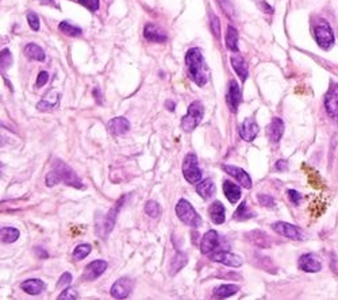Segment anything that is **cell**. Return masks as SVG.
Listing matches in <instances>:
<instances>
[{"mask_svg":"<svg viewBox=\"0 0 338 300\" xmlns=\"http://www.w3.org/2000/svg\"><path fill=\"white\" fill-rule=\"evenodd\" d=\"M186 64L188 68V75L191 80L195 83L198 87H203L207 83V68L204 64V58L200 52V49L192 48L190 49L186 54Z\"/></svg>","mask_w":338,"mask_h":300,"instance_id":"6da1fadb","label":"cell"},{"mask_svg":"<svg viewBox=\"0 0 338 300\" xmlns=\"http://www.w3.org/2000/svg\"><path fill=\"white\" fill-rule=\"evenodd\" d=\"M176 215L179 216V219L183 222L184 224H187L192 228L200 227L202 224V218L198 212L195 211V208L192 207L191 204L188 203L186 199H180L179 203L176 204Z\"/></svg>","mask_w":338,"mask_h":300,"instance_id":"7a4b0ae2","label":"cell"},{"mask_svg":"<svg viewBox=\"0 0 338 300\" xmlns=\"http://www.w3.org/2000/svg\"><path fill=\"white\" fill-rule=\"evenodd\" d=\"M204 115V107L200 102H192L188 107L187 114L181 118V127L184 131H194L198 126L200 124Z\"/></svg>","mask_w":338,"mask_h":300,"instance_id":"3957f363","label":"cell"},{"mask_svg":"<svg viewBox=\"0 0 338 300\" xmlns=\"http://www.w3.org/2000/svg\"><path fill=\"white\" fill-rule=\"evenodd\" d=\"M125 200H126V197L124 196L107 212V215L103 216V219L96 220V232H98V236L102 237V238H106L111 232V230L114 228V224H115L118 212L120 210V206L124 204Z\"/></svg>","mask_w":338,"mask_h":300,"instance_id":"277c9868","label":"cell"},{"mask_svg":"<svg viewBox=\"0 0 338 300\" xmlns=\"http://www.w3.org/2000/svg\"><path fill=\"white\" fill-rule=\"evenodd\" d=\"M314 37L317 44L323 49L329 50L334 45V34L331 30L330 24L325 19H319V22L314 26Z\"/></svg>","mask_w":338,"mask_h":300,"instance_id":"5b68a950","label":"cell"},{"mask_svg":"<svg viewBox=\"0 0 338 300\" xmlns=\"http://www.w3.org/2000/svg\"><path fill=\"white\" fill-rule=\"evenodd\" d=\"M183 175L184 179L191 183V184H196L200 183L202 179V171L199 168V161L196 157L195 153H190L186 156L183 162Z\"/></svg>","mask_w":338,"mask_h":300,"instance_id":"8992f818","label":"cell"},{"mask_svg":"<svg viewBox=\"0 0 338 300\" xmlns=\"http://www.w3.org/2000/svg\"><path fill=\"white\" fill-rule=\"evenodd\" d=\"M53 171H56L58 173V176L61 177V181L65 183L69 187H75V188H84L83 183L80 180L75 171L64 164L63 161H56V164H53Z\"/></svg>","mask_w":338,"mask_h":300,"instance_id":"52a82bcc","label":"cell"},{"mask_svg":"<svg viewBox=\"0 0 338 300\" xmlns=\"http://www.w3.org/2000/svg\"><path fill=\"white\" fill-rule=\"evenodd\" d=\"M211 261L219 262V264L227 265V266H233V268H239L242 265V258L234 253L226 252V250H215V252L208 254Z\"/></svg>","mask_w":338,"mask_h":300,"instance_id":"ba28073f","label":"cell"},{"mask_svg":"<svg viewBox=\"0 0 338 300\" xmlns=\"http://www.w3.org/2000/svg\"><path fill=\"white\" fill-rule=\"evenodd\" d=\"M298 265L299 269H302L303 272L309 273H317L322 269L321 258H319L315 253H307V254L300 256Z\"/></svg>","mask_w":338,"mask_h":300,"instance_id":"9c48e42d","label":"cell"},{"mask_svg":"<svg viewBox=\"0 0 338 300\" xmlns=\"http://www.w3.org/2000/svg\"><path fill=\"white\" fill-rule=\"evenodd\" d=\"M272 228H273L278 234H280V236L283 237H287V238H290V240H303V232L300 231V228L294 226V224L287 223V222H276V223L272 224Z\"/></svg>","mask_w":338,"mask_h":300,"instance_id":"30bf717a","label":"cell"},{"mask_svg":"<svg viewBox=\"0 0 338 300\" xmlns=\"http://www.w3.org/2000/svg\"><path fill=\"white\" fill-rule=\"evenodd\" d=\"M325 108L327 115L338 122V84H333L325 96Z\"/></svg>","mask_w":338,"mask_h":300,"instance_id":"8fae6325","label":"cell"},{"mask_svg":"<svg viewBox=\"0 0 338 300\" xmlns=\"http://www.w3.org/2000/svg\"><path fill=\"white\" fill-rule=\"evenodd\" d=\"M133 287L134 284L129 277H122L119 280H116V283H114L111 287V296L115 299H125L132 293Z\"/></svg>","mask_w":338,"mask_h":300,"instance_id":"7c38bea8","label":"cell"},{"mask_svg":"<svg viewBox=\"0 0 338 300\" xmlns=\"http://www.w3.org/2000/svg\"><path fill=\"white\" fill-rule=\"evenodd\" d=\"M259 124L256 123V120L252 119V118H247L239 127V136L247 142H253L256 140V137L259 136Z\"/></svg>","mask_w":338,"mask_h":300,"instance_id":"4fadbf2b","label":"cell"},{"mask_svg":"<svg viewBox=\"0 0 338 300\" xmlns=\"http://www.w3.org/2000/svg\"><path fill=\"white\" fill-rule=\"evenodd\" d=\"M222 169L227 175H230L234 179L238 180V183L242 185L243 188L251 189L252 188V179L251 176L248 175L242 168H238V166H234V165H222Z\"/></svg>","mask_w":338,"mask_h":300,"instance_id":"5bb4252c","label":"cell"},{"mask_svg":"<svg viewBox=\"0 0 338 300\" xmlns=\"http://www.w3.org/2000/svg\"><path fill=\"white\" fill-rule=\"evenodd\" d=\"M106 269H107V261H92L91 264H88L84 269V280H95L106 272Z\"/></svg>","mask_w":338,"mask_h":300,"instance_id":"9a60e30c","label":"cell"},{"mask_svg":"<svg viewBox=\"0 0 338 300\" xmlns=\"http://www.w3.org/2000/svg\"><path fill=\"white\" fill-rule=\"evenodd\" d=\"M143 37L146 38L149 42H156V44H164L167 42L168 37L167 34L153 23H147L143 28Z\"/></svg>","mask_w":338,"mask_h":300,"instance_id":"2e32d148","label":"cell"},{"mask_svg":"<svg viewBox=\"0 0 338 300\" xmlns=\"http://www.w3.org/2000/svg\"><path fill=\"white\" fill-rule=\"evenodd\" d=\"M219 244V236L218 232L215 230H210L207 231L202 238L200 242V250L203 254H210V253L215 252V249L218 248Z\"/></svg>","mask_w":338,"mask_h":300,"instance_id":"e0dca14e","label":"cell"},{"mask_svg":"<svg viewBox=\"0 0 338 300\" xmlns=\"http://www.w3.org/2000/svg\"><path fill=\"white\" fill-rule=\"evenodd\" d=\"M242 100V93H241V88L237 84V81L231 80L229 84V92H227V104L233 112H237L239 103Z\"/></svg>","mask_w":338,"mask_h":300,"instance_id":"ac0fdd59","label":"cell"},{"mask_svg":"<svg viewBox=\"0 0 338 300\" xmlns=\"http://www.w3.org/2000/svg\"><path fill=\"white\" fill-rule=\"evenodd\" d=\"M208 214H210L211 222L214 224L225 223V219H226V210H225V206L222 204V202L215 200L214 203L211 204L210 210H208Z\"/></svg>","mask_w":338,"mask_h":300,"instance_id":"d6986e66","label":"cell"},{"mask_svg":"<svg viewBox=\"0 0 338 300\" xmlns=\"http://www.w3.org/2000/svg\"><path fill=\"white\" fill-rule=\"evenodd\" d=\"M108 130L115 136H124L130 130V122L124 116H118L108 122Z\"/></svg>","mask_w":338,"mask_h":300,"instance_id":"ffe728a7","label":"cell"},{"mask_svg":"<svg viewBox=\"0 0 338 300\" xmlns=\"http://www.w3.org/2000/svg\"><path fill=\"white\" fill-rule=\"evenodd\" d=\"M284 132V122L280 118H273L268 127V136L272 144H278Z\"/></svg>","mask_w":338,"mask_h":300,"instance_id":"44dd1931","label":"cell"},{"mask_svg":"<svg viewBox=\"0 0 338 300\" xmlns=\"http://www.w3.org/2000/svg\"><path fill=\"white\" fill-rule=\"evenodd\" d=\"M20 288L23 289L26 293H28V295L36 296V295H41V293L44 292L45 284L44 281H41L40 279H30V280L23 281L20 284Z\"/></svg>","mask_w":338,"mask_h":300,"instance_id":"7402d4cb","label":"cell"},{"mask_svg":"<svg viewBox=\"0 0 338 300\" xmlns=\"http://www.w3.org/2000/svg\"><path fill=\"white\" fill-rule=\"evenodd\" d=\"M223 193L231 204H235L241 197V188L233 181L225 180L223 181Z\"/></svg>","mask_w":338,"mask_h":300,"instance_id":"603a6c76","label":"cell"},{"mask_svg":"<svg viewBox=\"0 0 338 300\" xmlns=\"http://www.w3.org/2000/svg\"><path fill=\"white\" fill-rule=\"evenodd\" d=\"M247 238L251 241L252 244L257 245V246H260V248H269L270 238L268 237V234H265L264 231L255 230V231L248 232Z\"/></svg>","mask_w":338,"mask_h":300,"instance_id":"cb8c5ba5","label":"cell"},{"mask_svg":"<svg viewBox=\"0 0 338 300\" xmlns=\"http://www.w3.org/2000/svg\"><path fill=\"white\" fill-rule=\"evenodd\" d=\"M230 62L233 69L235 71V73H237L239 79H241V81L245 83L248 79V65L247 62H245V60H243L242 57L234 56L230 58Z\"/></svg>","mask_w":338,"mask_h":300,"instance_id":"d4e9b609","label":"cell"},{"mask_svg":"<svg viewBox=\"0 0 338 300\" xmlns=\"http://www.w3.org/2000/svg\"><path fill=\"white\" fill-rule=\"evenodd\" d=\"M196 192L199 193L204 200L212 197L215 195L214 181L211 180V179H206V180L200 181L199 184L196 185Z\"/></svg>","mask_w":338,"mask_h":300,"instance_id":"484cf974","label":"cell"},{"mask_svg":"<svg viewBox=\"0 0 338 300\" xmlns=\"http://www.w3.org/2000/svg\"><path fill=\"white\" fill-rule=\"evenodd\" d=\"M187 261H188V257L186 253H181V252H177L173 256V258L171 260V264H169V272H171V275L173 276V275H176V273L179 272V271H181V269L187 265Z\"/></svg>","mask_w":338,"mask_h":300,"instance_id":"4316f807","label":"cell"},{"mask_svg":"<svg viewBox=\"0 0 338 300\" xmlns=\"http://www.w3.org/2000/svg\"><path fill=\"white\" fill-rule=\"evenodd\" d=\"M238 291H239L238 285L222 284L214 289V296L219 297V299H226V297H230L233 296V295H235Z\"/></svg>","mask_w":338,"mask_h":300,"instance_id":"83f0119b","label":"cell"},{"mask_svg":"<svg viewBox=\"0 0 338 300\" xmlns=\"http://www.w3.org/2000/svg\"><path fill=\"white\" fill-rule=\"evenodd\" d=\"M238 38L239 36L237 28L233 27V26H229L226 34V48L229 49L230 52H238Z\"/></svg>","mask_w":338,"mask_h":300,"instance_id":"f1b7e54d","label":"cell"},{"mask_svg":"<svg viewBox=\"0 0 338 300\" xmlns=\"http://www.w3.org/2000/svg\"><path fill=\"white\" fill-rule=\"evenodd\" d=\"M24 54H26L28 58H32V60L36 61H45V58H46L44 49L36 44L26 45V48H24Z\"/></svg>","mask_w":338,"mask_h":300,"instance_id":"f546056e","label":"cell"},{"mask_svg":"<svg viewBox=\"0 0 338 300\" xmlns=\"http://www.w3.org/2000/svg\"><path fill=\"white\" fill-rule=\"evenodd\" d=\"M19 230L15 227H3L0 230V237L4 244H12L19 238Z\"/></svg>","mask_w":338,"mask_h":300,"instance_id":"4dcf8cb0","label":"cell"},{"mask_svg":"<svg viewBox=\"0 0 338 300\" xmlns=\"http://www.w3.org/2000/svg\"><path fill=\"white\" fill-rule=\"evenodd\" d=\"M58 30L68 37H79L83 34V30H81V28L75 26V24L69 23L67 20H64V22H61V23L58 24Z\"/></svg>","mask_w":338,"mask_h":300,"instance_id":"1f68e13d","label":"cell"},{"mask_svg":"<svg viewBox=\"0 0 338 300\" xmlns=\"http://www.w3.org/2000/svg\"><path fill=\"white\" fill-rule=\"evenodd\" d=\"M145 212H146V215H149L153 219H159L160 216H161V207L155 200H149L145 204Z\"/></svg>","mask_w":338,"mask_h":300,"instance_id":"d6a6232c","label":"cell"},{"mask_svg":"<svg viewBox=\"0 0 338 300\" xmlns=\"http://www.w3.org/2000/svg\"><path fill=\"white\" fill-rule=\"evenodd\" d=\"M91 250H92L91 245H88V244L79 245V246H76L75 250H73V258L77 261L84 260V258H85V257L91 253Z\"/></svg>","mask_w":338,"mask_h":300,"instance_id":"836d02e7","label":"cell"},{"mask_svg":"<svg viewBox=\"0 0 338 300\" xmlns=\"http://www.w3.org/2000/svg\"><path fill=\"white\" fill-rule=\"evenodd\" d=\"M253 218V212L249 211V208L247 207V202H242L239 204V207L237 208V211L234 212V219L237 220H245Z\"/></svg>","mask_w":338,"mask_h":300,"instance_id":"e575fe53","label":"cell"},{"mask_svg":"<svg viewBox=\"0 0 338 300\" xmlns=\"http://www.w3.org/2000/svg\"><path fill=\"white\" fill-rule=\"evenodd\" d=\"M0 65H2V69H7L12 65V56L8 49H3V50H2V56H0Z\"/></svg>","mask_w":338,"mask_h":300,"instance_id":"d590c367","label":"cell"},{"mask_svg":"<svg viewBox=\"0 0 338 300\" xmlns=\"http://www.w3.org/2000/svg\"><path fill=\"white\" fill-rule=\"evenodd\" d=\"M77 3H80L81 6L89 10L91 12H95L99 10L100 6V0H77Z\"/></svg>","mask_w":338,"mask_h":300,"instance_id":"8d00e7d4","label":"cell"},{"mask_svg":"<svg viewBox=\"0 0 338 300\" xmlns=\"http://www.w3.org/2000/svg\"><path fill=\"white\" fill-rule=\"evenodd\" d=\"M27 22L30 24V27L34 30V31H38L40 30V18L37 15L36 12H27Z\"/></svg>","mask_w":338,"mask_h":300,"instance_id":"74e56055","label":"cell"},{"mask_svg":"<svg viewBox=\"0 0 338 300\" xmlns=\"http://www.w3.org/2000/svg\"><path fill=\"white\" fill-rule=\"evenodd\" d=\"M46 185L48 187H54V185H57L58 183H61V177L58 176V173L56 172V171H52V172H49L48 175H46Z\"/></svg>","mask_w":338,"mask_h":300,"instance_id":"f35d334b","label":"cell"},{"mask_svg":"<svg viewBox=\"0 0 338 300\" xmlns=\"http://www.w3.org/2000/svg\"><path fill=\"white\" fill-rule=\"evenodd\" d=\"M257 199H259V203L261 204V206H264V207H274V204H276V202H274V199L272 196H269V195H263V193H259L257 195Z\"/></svg>","mask_w":338,"mask_h":300,"instance_id":"ab89813d","label":"cell"},{"mask_svg":"<svg viewBox=\"0 0 338 300\" xmlns=\"http://www.w3.org/2000/svg\"><path fill=\"white\" fill-rule=\"evenodd\" d=\"M58 299L61 300H73V299H77V291H76L75 288H67L64 289V292L61 293L60 296H58Z\"/></svg>","mask_w":338,"mask_h":300,"instance_id":"60d3db41","label":"cell"},{"mask_svg":"<svg viewBox=\"0 0 338 300\" xmlns=\"http://www.w3.org/2000/svg\"><path fill=\"white\" fill-rule=\"evenodd\" d=\"M211 30L214 32V36L219 38V36H221V23H219L218 16H211Z\"/></svg>","mask_w":338,"mask_h":300,"instance_id":"b9f144b4","label":"cell"},{"mask_svg":"<svg viewBox=\"0 0 338 300\" xmlns=\"http://www.w3.org/2000/svg\"><path fill=\"white\" fill-rule=\"evenodd\" d=\"M49 81V73L46 71L38 73V79H37V88H42L46 83Z\"/></svg>","mask_w":338,"mask_h":300,"instance_id":"7bdbcfd3","label":"cell"},{"mask_svg":"<svg viewBox=\"0 0 338 300\" xmlns=\"http://www.w3.org/2000/svg\"><path fill=\"white\" fill-rule=\"evenodd\" d=\"M72 281V275L69 272H64L63 276L58 279V283H57V287H65V285L71 284Z\"/></svg>","mask_w":338,"mask_h":300,"instance_id":"ee69618b","label":"cell"},{"mask_svg":"<svg viewBox=\"0 0 338 300\" xmlns=\"http://www.w3.org/2000/svg\"><path fill=\"white\" fill-rule=\"evenodd\" d=\"M288 196H290V200L294 204H296L298 206L299 203H300V200H302V195L298 192V191H295V189H288Z\"/></svg>","mask_w":338,"mask_h":300,"instance_id":"f6af8a7d","label":"cell"},{"mask_svg":"<svg viewBox=\"0 0 338 300\" xmlns=\"http://www.w3.org/2000/svg\"><path fill=\"white\" fill-rule=\"evenodd\" d=\"M54 107V103H49L48 100H41L40 103L37 104V108L40 111H48V110H52Z\"/></svg>","mask_w":338,"mask_h":300,"instance_id":"bcb514c9","label":"cell"},{"mask_svg":"<svg viewBox=\"0 0 338 300\" xmlns=\"http://www.w3.org/2000/svg\"><path fill=\"white\" fill-rule=\"evenodd\" d=\"M287 168H288V164H287V161H284V160H279L278 162H276V165H274V169L279 171V172L287 171Z\"/></svg>","mask_w":338,"mask_h":300,"instance_id":"7dc6e473","label":"cell"},{"mask_svg":"<svg viewBox=\"0 0 338 300\" xmlns=\"http://www.w3.org/2000/svg\"><path fill=\"white\" fill-rule=\"evenodd\" d=\"M261 7H263L264 11H267L268 14H273V8L270 7V6L267 3V2H261Z\"/></svg>","mask_w":338,"mask_h":300,"instance_id":"c3c4849f","label":"cell"},{"mask_svg":"<svg viewBox=\"0 0 338 300\" xmlns=\"http://www.w3.org/2000/svg\"><path fill=\"white\" fill-rule=\"evenodd\" d=\"M165 107H167L168 110H169V111H175L176 104L173 103V102H172V100H168L167 103H165Z\"/></svg>","mask_w":338,"mask_h":300,"instance_id":"681fc988","label":"cell"},{"mask_svg":"<svg viewBox=\"0 0 338 300\" xmlns=\"http://www.w3.org/2000/svg\"><path fill=\"white\" fill-rule=\"evenodd\" d=\"M37 254H40V256L44 257V258H46V257L49 256L48 252H45V249H42V248L37 249Z\"/></svg>","mask_w":338,"mask_h":300,"instance_id":"f907efd6","label":"cell"}]
</instances>
